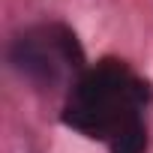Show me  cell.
<instances>
[{"instance_id": "obj_1", "label": "cell", "mask_w": 153, "mask_h": 153, "mask_svg": "<svg viewBox=\"0 0 153 153\" xmlns=\"http://www.w3.org/2000/svg\"><path fill=\"white\" fill-rule=\"evenodd\" d=\"M153 87L120 57L90 63L63 99L60 120L72 132L99 141L108 153H147Z\"/></svg>"}, {"instance_id": "obj_2", "label": "cell", "mask_w": 153, "mask_h": 153, "mask_svg": "<svg viewBox=\"0 0 153 153\" xmlns=\"http://www.w3.org/2000/svg\"><path fill=\"white\" fill-rule=\"evenodd\" d=\"M6 57L9 66L33 90L63 99L72 90V84L81 78V72L90 66L78 36L66 21L27 24L9 39Z\"/></svg>"}]
</instances>
